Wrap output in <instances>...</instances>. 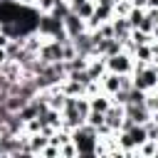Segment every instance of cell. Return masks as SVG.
I'll list each match as a JSON object with an SVG mask.
<instances>
[{"label": "cell", "mask_w": 158, "mask_h": 158, "mask_svg": "<svg viewBox=\"0 0 158 158\" xmlns=\"http://www.w3.org/2000/svg\"><path fill=\"white\" fill-rule=\"evenodd\" d=\"M96 138H99V133L91 123H81V126L72 128V141H74L79 156H84V158L96 156Z\"/></svg>", "instance_id": "obj_1"}, {"label": "cell", "mask_w": 158, "mask_h": 158, "mask_svg": "<svg viewBox=\"0 0 158 158\" xmlns=\"http://www.w3.org/2000/svg\"><path fill=\"white\" fill-rule=\"evenodd\" d=\"M131 77H133V86L141 89V91H146V94L153 91V89H158V67H153V64H148L141 72H133Z\"/></svg>", "instance_id": "obj_2"}, {"label": "cell", "mask_w": 158, "mask_h": 158, "mask_svg": "<svg viewBox=\"0 0 158 158\" xmlns=\"http://www.w3.org/2000/svg\"><path fill=\"white\" fill-rule=\"evenodd\" d=\"M133 54H128L126 49H121L118 54L114 57H106V69L109 72H116V74H131L133 72Z\"/></svg>", "instance_id": "obj_3"}, {"label": "cell", "mask_w": 158, "mask_h": 158, "mask_svg": "<svg viewBox=\"0 0 158 158\" xmlns=\"http://www.w3.org/2000/svg\"><path fill=\"white\" fill-rule=\"evenodd\" d=\"M40 59L47 62V64L62 62V59H64V42H59V40H47V42L42 44V49H40Z\"/></svg>", "instance_id": "obj_4"}, {"label": "cell", "mask_w": 158, "mask_h": 158, "mask_svg": "<svg viewBox=\"0 0 158 158\" xmlns=\"http://www.w3.org/2000/svg\"><path fill=\"white\" fill-rule=\"evenodd\" d=\"M62 22H64V30H67V35H69V40L89 30V27H86V20H81V17H79V15L74 12V10H72V12H69V15H67V17L62 20Z\"/></svg>", "instance_id": "obj_5"}, {"label": "cell", "mask_w": 158, "mask_h": 158, "mask_svg": "<svg viewBox=\"0 0 158 158\" xmlns=\"http://www.w3.org/2000/svg\"><path fill=\"white\" fill-rule=\"evenodd\" d=\"M72 44L77 47L79 54H89V57H94V35H91V30H86V32L72 37Z\"/></svg>", "instance_id": "obj_6"}, {"label": "cell", "mask_w": 158, "mask_h": 158, "mask_svg": "<svg viewBox=\"0 0 158 158\" xmlns=\"http://www.w3.org/2000/svg\"><path fill=\"white\" fill-rule=\"evenodd\" d=\"M104 118H106V123H109L114 131H121V123H123V118H126V106H121V104H111L109 111L104 114Z\"/></svg>", "instance_id": "obj_7"}, {"label": "cell", "mask_w": 158, "mask_h": 158, "mask_svg": "<svg viewBox=\"0 0 158 158\" xmlns=\"http://www.w3.org/2000/svg\"><path fill=\"white\" fill-rule=\"evenodd\" d=\"M126 118H131L133 123H146L151 118V109L146 104H126Z\"/></svg>", "instance_id": "obj_8"}, {"label": "cell", "mask_w": 158, "mask_h": 158, "mask_svg": "<svg viewBox=\"0 0 158 158\" xmlns=\"http://www.w3.org/2000/svg\"><path fill=\"white\" fill-rule=\"evenodd\" d=\"M111 25H114V37L116 40H121V42H128L131 40V22H128V17H111Z\"/></svg>", "instance_id": "obj_9"}, {"label": "cell", "mask_w": 158, "mask_h": 158, "mask_svg": "<svg viewBox=\"0 0 158 158\" xmlns=\"http://www.w3.org/2000/svg\"><path fill=\"white\" fill-rule=\"evenodd\" d=\"M121 79H123V74H116V72H106L99 81H101V91H106V94H116L118 89H121Z\"/></svg>", "instance_id": "obj_10"}, {"label": "cell", "mask_w": 158, "mask_h": 158, "mask_svg": "<svg viewBox=\"0 0 158 158\" xmlns=\"http://www.w3.org/2000/svg\"><path fill=\"white\" fill-rule=\"evenodd\" d=\"M86 72H89V77H91L94 81H99V79L109 72V69H106V57H91V59H89Z\"/></svg>", "instance_id": "obj_11"}, {"label": "cell", "mask_w": 158, "mask_h": 158, "mask_svg": "<svg viewBox=\"0 0 158 158\" xmlns=\"http://www.w3.org/2000/svg\"><path fill=\"white\" fill-rule=\"evenodd\" d=\"M89 104H91V111H101V114H106V111H109V106L114 104V99H111V94L99 91V94L89 96Z\"/></svg>", "instance_id": "obj_12"}, {"label": "cell", "mask_w": 158, "mask_h": 158, "mask_svg": "<svg viewBox=\"0 0 158 158\" xmlns=\"http://www.w3.org/2000/svg\"><path fill=\"white\" fill-rule=\"evenodd\" d=\"M89 54H77V57H72V59H67L64 64H67V74L69 72H81V69H86L89 67Z\"/></svg>", "instance_id": "obj_13"}, {"label": "cell", "mask_w": 158, "mask_h": 158, "mask_svg": "<svg viewBox=\"0 0 158 158\" xmlns=\"http://www.w3.org/2000/svg\"><path fill=\"white\" fill-rule=\"evenodd\" d=\"M128 136H131V141L136 143V148L143 143V141H148V131H146V123H133L131 128H128Z\"/></svg>", "instance_id": "obj_14"}, {"label": "cell", "mask_w": 158, "mask_h": 158, "mask_svg": "<svg viewBox=\"0 0 158 158\" xmlns=\"http://www.w3.org/2000/svg\"><path fill=\"white\" fill-rule=\"evenodd\" d=\"M81 20H89L91 15H94V10H96V0H84V2H79V5H74L72 7Z\"/></svg>", "instance_id": "obj_15"}, {"label": "cell", "mask_w": 158, "mask_h": 158, "mask_svg": "<svg viewBox=\"0 0 158 158\" xmlns=\"http://www.w3.org/2000/svg\"><path fill=\"white\" fill-rule=\"evenodd\" d=\"M47 143H49V136H44V133H30V146H32V153L35 156H40V151Z\"/></svg>", "instance_id": "obj_16"}, {"label": "cell", "mask_w": 158, "mask_h": 158, "mask_svg": "<svg viewBox=\"0 0 158 158\" xmlns=\"http://www.w3.org/2000/svg\"><path fill=\"white\" fill-rule=\"evenodd\" d=\"M69 12H72V5H69L67 0H57L49 15H52V17H57V20H64V17L69 15Z\"/></svg>", "instance_id": "obj_17"}, {"label": "cell", "mask_w": 158, "mask_h": 158, "mask_svg": "<svg viewBox=\"0 0 158 158\" xmlns=\"http://www.w3.org/2000/svg\"><path fill=\"white\" fill-rule=\"evenodd\" d=\"M131 42H133V47H138V44H148V42H153V35L133 27V30H131Z\"/></svg>", "instance_id": "obj_18"}, {"label": "cell", "mask_w": 158, "mask_h": 158, "mask_svg": "<svg viewBox=\"0 0 158 158\" xmlns=\"http://www.w3.org/2000/svg\"><path fill=\"white\" fill-rule=\"evenodd\" d=\"M133 59H141V62H148V64H151V59H153L151 42H148V44H138V47L133 49Z\"/></svg>", "instance_id": "obj_19"}, {"label": "cell", "mask_w": 158, "mask_h": 158, "mask_svg": "<svg viewBox=\"0 0 158 158\" xmlns=\"http://www.w3.org/2000/svg\"><path fill=\"white\" fill-rule=\"evenodd\" d=\"M131 10H133V2H131V0H116L114 15H116V17H128Z\"/></svg>", "instance_id": "obj_20"}, {"label": "cell", "mask_w": 158, "mask_h": 158, "mask_svg": "<svg viewBox=\"0 0 158 158\" xmlns=\"http://www.w3.org/2000/svg\"><path fill=\"white\" fill-rule=\"evenodd\" d=\"M146 17V7H136L133 5V10L128 12V22H131V27H138V22Z\"/></svg>", "instance_id": "obj_21"}, {"label": "cell", "mask_w": 158, "mask_h": 158, "mask_svg": "<svg viewBox=\"0 0 158 158\" xmlns=\"http://www.w3.org/2000/svg\"><path fill=\"white\" fill-rule=\"evenodd\" d=\"M59 156H62V158H74V156H79V151H77L74 141H69V143L59 146Z\"/></svg>", "instance_id": "obj_22"}, {"label": "cell", "mask_w": 158, "mask_h": 158, "mask_svg": "<svg viewBox=\"0 0 158 158\" xmlns=\"http://www.w3.org/2000/svg\"><path fill=\"white\" fill-rule=\"evenodd\" d=\"M40 156H44V158H62V156H59V146H54V143H47V146L40 151Z\"/></svg>", "instance_id": "obj_23"}, {"label": "cell", "mask_w": 158, "mask_h": 158, "mask_svg": "<svg viewBox=\"0 0 158 158\" xmlns=\"http://www.w3.org/2000/svg\"><path fill=\"white\" fill-rule=\"evenodd\" d=\"M104 121H106V118H104V114H101V111H89V116H86V123H91L94 128H96V126H101Z\"/></svg>", "instance_id": "obj_24"}, {"label": "cell", "mask_w": 158, "mask_h": 158, "mask_svg": "<svg viewBox=\"0 0 158 158\" xmlns=\"http://www.w3.org/2000/svg\"><path fill=\"white\" fill-rule=\"evenodd\" d=\"M146 131H148V138H153V141H158V121L151 116L148 121H146Z\"/></svg>", "instance_id": "obj_25"}, {"label": "cell", "mask_w": 158, "mask_h": 158, "mask_svg": "<svg viewBox=\"0 0 158 158\" xmlns=\"http://www.w3.org/2000/svg\"><path fill=\"white\" fill-rule=\"evenodd\" d=\"M40 131H42V121H40V116L25 123V133H40Z\"/></svg>", "instance_id": "obj_26"}, {"label": "cell", "mask_w": 158, "mask_h": 158, "mask_svg": "<svg viewBox=\"0 0 158 158\" xmlns=\"http://www.w3.org/2000/svg\"><path fill=\"white\" fill-rule=\"evenodd\" d=\"M54 2H57V0H40L35 10H37L40 15H44V12H52V7H54Z\"/></svg>", "instance_id": "obj_27"}, {"label": "cell", "mask_w": 158, "mask_h": 158, "mask_svg": "<svg viewBox=\"0 0 158 158\" xmlns=\"http://www.w3.org/2000/svg\"><path fill=\"white\" fill-rule=\"evenodd\" d=\"M7 59H10V57H7V49H5V47H0V67H2Z\"/></svg>", "instance_id": "obj_28"}, {"label": "cell", "mask_w": 158, "mask_h": 158, "mask_svg": "<svg viewBox=\"0 0 158 158\" xmlns=\"http://www.w3.org/2000/svg\"><path fill=\"white\" fill-rule=\"evenodd\" d=\"M136 7H148V0H131Z\"/></svg>", "instance_id": "obj_29"}, {"label": "cell", "mask_w": 158, "mask_h": 158, "mask_svg": "<svg viewBox=\"0 0 158 158\" xmlns=\"http://www.w3.org/2000/svg\"><path fill=\"white\" fill-rule=\"evenodd\" d=\"M20 2H22V5H27V7H37V2H40V0H20Z\"/></svg>", "instance_id": "obj_30"}, {"label": "cell", "mask_w": 158, "mask_h": 158, "mask_svg": "<svg viewBox=\"0 0 158 158\" xmlns=\"http://www.w3.org/2000/svg\"><path fill=\"white\" fill-rule=\"evenodd\" d=\"M153 40H158V22H156V27H153Z\"/></svg>", "instance_id": "obj_31"}, {"label": "cell", "mask_w": 158, "mask_h": 158, "mask_svg": "<svg viewBox=\"0 0 158 158\" xmlns=\"http://www.w3.org/2000/svg\"><path fill=\"white\" fill-rule=\"evenodd\" d=\"M67 2H69V5L74 7V5H79V2H84V0H67Z\"/></svg>", "instance_id": "obj_32"}, {"label": "cell", "mask_w": 158, "mask_h": 158, "mask_svg": "<svg viewBox=\"0 0 158 158\" xmlns=\"http://www.w3.org/2000/svg\"><path fill=\"white\" fill-rule=\"evenodd\" d=\"M148 7H158V0H148Z\"/></svg>", "instance_id": "obj_33"}, {"label": "cell", "mask_w": 158, "mask_h": 158, "mask_svg": "<svg viewBox=\"0 0 158 158\" xmlns=\"http://www.w3.org/2000/svg\"><path fill=\"white\" fill-rule=\"evenodd\" d=\"M156 143H158V141H156ZM156 158H158V156H156Z\"/></svg>", "instance_id": "obj_34"}]
</instances>
